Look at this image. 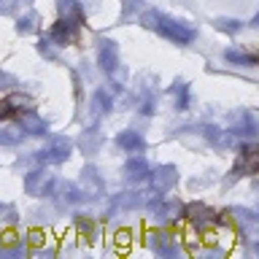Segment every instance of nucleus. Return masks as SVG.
I'll return each instance as SVG.
<instances>
[]
</instances>
